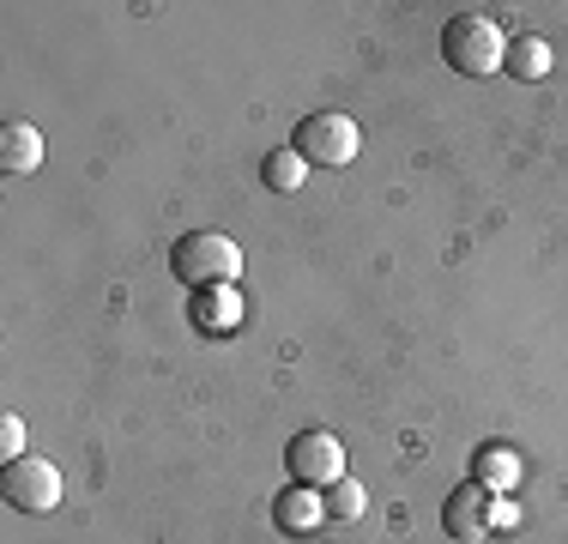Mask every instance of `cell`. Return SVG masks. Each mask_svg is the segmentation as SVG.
Wrapping results in <instances>:
<instances>
[{"label": "cell", "mask_w": 568, "mask_h": 544, "mask_svg": "<svg viewBox=\"0 0 568 544\" xmlns=\"http://www.w3.org/2000/svg\"><path fill=\"white\" fill-rule=\"evenodd\" d=\"M471 484L490 490V496H508V490L520 484V454H514L508 442H484V447H471Z\"/></svg>", "instance_id": "cell-8"}, {"label": "cell", "mask_w": 568, "mask_h": 544, "mask_svg": "<svg viewBox=\"0 0 568 544\" xmlns=\"http://www.w3.org/2000/svg\"><path fill=\"white\" fill-rule=\"evenodd\" d=\"M170 266H175V279H182V284H200V291H212V284H236L242 249H236L230 236H219V230H187V236L175 242Z\"/></svg>", "instance_id": "cell-2"}, {"label": "cell", "mask_w": 568, "mask_h": 544, "mask_svg": "<svg viewBox=\"0 0 568 544\" xmlns=\"http://www.w3.org/2000/svg\"><path fill=\"white\" fill-rule=\"evenodd\" d=\"M550 67H557V49H550L545 37H514V43H508L503 73L526 79V85H538V79H550Z\"/></svg>", "instance_id": "cell-10"}, {"label": "cell", "mask_w": 568, "mask_h": 544, "mask_svg": "<svg viewBox=\"0 0 568 544\" xmlns=\"http://www.w3.org/2000/svg\"><path fill=\"white\" fill-rule=\"evenodd\" d=\"M442 61L454 67L459 79H484V73H503L508 61V37L490 12H454L442 24Z\"/></svg>", "instance_id": "cell-1"}, {"label": "cell", "mask_w": 568, "mask_h": 544, "mask_svg": "<svg viewBox=\"0 0 568 544\" xmlns=\"http://www.w3.org/2000/svg\"><path fill=\"white\" fill-rule=\"evenodd\" d=\"M261 182L273 188V194H296V188L308 182V163L291 152V145H278V152H266L261 158Z\"/></svg>", "instance_id": "cell-12"}, {"label": "cell", "mask_w": 568, "mask_h": 544, "mask_svg": "<svg viewBox=\"0 0 568 544\" xmlns=\"http://www.w3.org/2000/svg\"><path fill=\"white\" fill-rule=\"evenodd\" d=\"M284 466H291V484L333 490L345 478V442L333 430H303V435H291V447H284Z\"/></svg>", "instance_id": "cell-4"}, {"label": "cell", "mask_w": 568, "mask_h": 544, "mask_svg": "<svg viewBox=\"0 0 568 544\" xmlns=\"http://www.w3.org/2000/svg\"><path fill=\"white\" fill-rule=\"evenodd\" d=\"M363 508H369V490L357 478H339L327 490V521H363Z\"/></svg>", "instance_id": "cell-13"}, {"label": "cell", "mask_w": 568, "mask_h": 544, "mask_svg": "<svg viewBox=\"0 0 568 544\" xmlns=\"http://www.w3.org/2000/svg\"><path fill=\"white\" fill-rule=\"evenodd\" d=\"M0 496H7L19 514H49L61 502V466H55V460H43V454L12 460V466L0 472Z\"/></svg>", "instance_id": "cell-5"}, {"label": "cell", "mask_w": 568, "mask_h": 544, "mask_svg": "<svg viewBox=\"0 0 568 544\" xmlns=\"http://www.w3.org/2000/svg\"><path fill=\"white\" fill-rule=\"evenodd\" d=\"M200 326L206 333H224V326H236L242 321V296H236V284H212V291H200Z\"/></svg>", "instance_id": "cell-11"}, {"label": "cell", "mask_w": 568, "mask_h": 544, "mask_svg": "<svg viewBox=\"0 0 568 544\" xmlns=\"http://www.w3.org/2000/svg\"><path fill=\"white\" fill-rule=\"evenodd\" d=\"M357 145H363V133H357V121L345 115V109H315V115H303V128H296V140H291V152L315 170V163H327V170H345L351 158H357Z\"/></svg>", "instance_id": "cell-3"}, {"label": "cell", "mask_w": 568, "mask_h": 544, "mask_svg": "<svg viewBox=\"0 0 568 544\" xmlns=\"http://www.w3.org/2000/svg\"><path fill=\"white\" fill-rule=\"evenodd\" d=\"M442 526H448V538H459V544H478L490 533V490H478L466 478L448 502H442Z\"/></svg>", "instance_id": "cell-7"}, {"label": "cell", "mask_w": 568, "mask_h": 544, "mask_svg": "<svg viewBox=\"0 0 568 544\" xmlns=\"http://www.w3.org/2000/svg\"><path fill=\"white\" fill-rule=\"evenodd\" d=\"M19 447H24V424H19V412H7V417H0V460H7V466H12V460H24Z\"/></svg>", "instance_id": "cell-14"}, {"label": "cell", "mask_w": 568, "mask_h": 544, "mask_svg": "<svg viewBox=\"0 0 568 544\" xmlns=\"http://www.w3.org/2000/svg\"><path fill=\"white\" fill-rule=\"evenodd\" d=\"M37 163H43V133H37L31 121H7V128H0V170L31 175Z\"/></svg>", "instance_id": "cell-9"}, {"label": "cell", "mask_w": 568, "mask_h": 544, "mask_svg": "<svg viewBox=\"0 0 568 544\" xmlns=\"http://www.w3.org/2000/svg\"><path fill=\"white\" fill-rule=\"evenodd\" d=\"M273 521L284 538H308L321 533V521H327V490H308V484H284L273 496Z\"/></svg>", "instance_id": "cell-6"}]
</instances>
